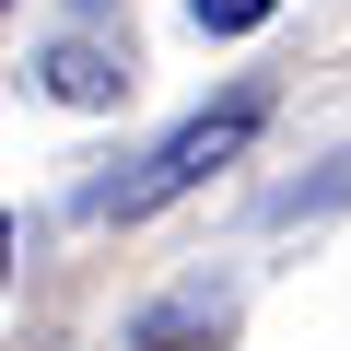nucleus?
<instances>
[{"mask_svg": "<svg viewBox=\"0 0 351 351\" xmlns=\"http://www.w3.org/2000/svg\"><path fill=\"white\" fill-rule=\"evenodd\" d=\"M269 12H281V0H188V24H199V36H258Z\"/></svg>", "mask_w": 351, "mask_h": 351, "instance_id": "7ed1b4c3", "label": "nucleus"}, {"mask_svg": "<svg viewBox=\"0 0 351 351\" xmlns=\"http://www.w3.org/2000/svg\"><path fill=\"white\" fill-rule=\"evenodd\" d=\"M0 281H12V211H0Z\"/></svg>", "mask_w": 351, "mask_h": 351, "instance_id": "20e7f679", "label": "nucleus"}, {"mask_svg": "<svg viewBox=\"0 0 351 351\" xmlns=\"http://www.w3.org/2000/svg\"><path fill=\"white\" fill-rule=\"evenodd\" d=\"M47 94H59V106H117V94H129V59L59 36V47H47Z\"/></svg>", "mask_w": 351, "mask_h": 351, "instance_id": "f03ea898", "label": "nucleus"}, {"mask_svg": "<svg viewBox=\"0 0 351 351\" xmlns=\"http://www.w3.org/2000/svg\"><path fill=\"white\" fill-rule=\"evenodd\" d=\"M246 141H258V94H223L211 117L164 129V141H152V152H141L129 176H106V188H94L82 211H106V223H141V211H164V199H188V188H199L211 164H234Z\"/></svg>", "mask_w": 351, "mask_h": 351, "instance_id": "f257e3e1", "label": "nucleus"}, {"mask_svg": "<svg viewBox=\"0 0 351 351\" xmlns=\"http://www.w3.org/2000/svg\"><path fill=\"white\" fill-rule=\"evenodd\" d=\"M0 12H12V0H0Z\"/></svg>", "mask_w": 351, "mask_h": 351, "instance_id": "39448f33", "label": "nucleus"}]
</instances>
